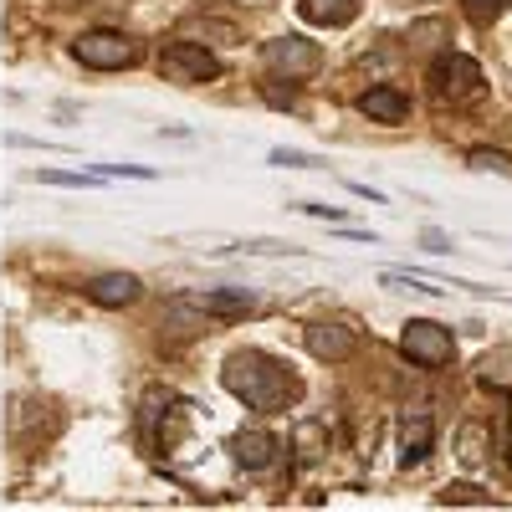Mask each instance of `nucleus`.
Returning <instances> with one entry per match:
<instances>
[{"label":"nucleus","instance_id":"1","mask_svg":"<svg viewBox=\"0 0 512 512\" xmlns=\"http://www.w3.org/2000/svg\"><path fill=\"white\" fill-rule=\"evenodd\" d=\"M221 379H226V390H231L246 410H262V415L287 410V405H292V395H297L292 369H287L282 359L262 354V349H241V354H231Z\"/></svg>","mask_w":512,"mask_h":512},{"label":"nucleus","instance_id":"2","mask_svg":"<svg viewBox=\"0 0 512 512\" xmlns=\"http://www.w3.org/2000/svg\"><path fill=\"white\" fill-rule=\"evenodd\" d=\"M72 57H77L82 67H93V72H123V67L139 62V47H134L123 31L98 26V31H82V36L72 41Z\"/></svg>","mask_w":512,"mask_h":512},{"label":"nucleus","instance_id":"3","mask_svg":"<svg viewBox=\"0 0 512 512\" xmlns=\"http://www.w3.org/2000/svg\"><path fill=\"white\" fill-rule=\"evenodd\" d=\"M400 349H405V359L420 364V369H446L451 354H456V338H451V328L436 323V318H410L405 333H400Z\"/></svg>","mask_w":512,"mask_h":512},{"label":"nucleus","instance_id":"4","mask_svg":"<svg viewBox=\"0 0 512 512\" xmlns=\"http://www.w3.org/2000/svg\"><path fill=\"white\" fill-rule=\"evenodd\" d=\"M159 72L169 82H180V88H195V82L221 77V57L205 52L200 41H169V47H159Z\"/></svg>","mask_w":512,"mask_h":512},{"label":"nucleus","instance_id":"5","mask_svg":"<svg viewBox=\"0 0 512 512\" xmlns=\"http://www.w3.org/2000/svg\"><path fill=\"white\" fill-rule=\"evenodd\" d=\"M431 93L441 103H466V98H477L482 93V67L472 57H461V52H441L431 62Z\"/></svg>","mask_w":512,"mask_h":512},{"label":"nucleus","instance_id":"6","mask_svg":"<svg viewBox=\"0 0 512 512\" xmlns=\"http://www.w3.org/2000/svg\"><path fill=\"white\" fill-rule=\"evenodd\" d=\"M262 57H267V67H272L277 77H287V82H303V77H313V72L323 67L318 41H308V36H272Z\"/></svg>","mask_w":512,"mask_h":512},{"label":"nucleus","instance_id":"7","mask_svg":"<svg viewBox=\"0 0 512 512\" xmlns=\"http://www.w3.org/2000/svg\"><path fill=\"white\" fill-rule=\"evenodd\" d=\"M436 446V420L431 410H405L400 420V466H420Z\"/></svg>","mask_w":512,"mask_h":512},{"label":"nucleus","instance_id":"8","mask_svg":"<svg viewBox=\"0 0 512 512\" xmlns=\"http://www.w3.org/2000/svg\"><path fill=\"white\" fill-rule=\"evenodd\" d=\"M82 292H88V303H98V308H128V303H139L144 282H139L134 272H103V277H93Z\"/></svg>","mask_w":512,"mask_h":512},{"label":"nucleus","instance_id":"9","mask_svg":"<svg viewBox=\"0 0 512 512\" xmlns=\"http://www.w3.org/2000/svg\"><path fill=\"white\" fill-rule=\"evenodd\" d=\"M354 349H359V338H354V328H344V323H313V328H308V354L323 359V364L354 359Z\"/></svg>","mask_w":512,"mask_h":512},{"label":"nucleus","instance_id":"10","mask_svg":"<svg viewBox=\"0 0 512 512\" xmlns=\"http://www.w3.org/2000/svg\"><path fill=\"white\" fill-rule=\"evenodd\" d=\"M359 113H364L369 123H405V118H410V93L395 88V82H379V88H369V93L359 98Z\"/></svg>","mask_w":512,"mask_h":512},{"label":"nucleus","instance_id":"11","mask_svg":"<svg viewBox=\"0 0 512 512\" xmlns=\"http://www.w3.org/2000/svg\"><path fill=\"white\" fill-rule=\"evenodd\" d=\"M195 308L200 313H216V318H246L256 308V297L246 287H210V292L195 297Z\"/></svg>","mask_w":512,"mask_h":512},{"label":"nucleus","instance_id":"12","mask_svg":"<svg viewBox=\"0 0 512 512\" xmlns=\"http://www.w3.org/2000/svg\"><path fill=\"white\" fill-rule=\"evenodd\" d=\"M231 451H236V461L246 466V472H267L282 446H277V436H267V431H241V436L231 441Z\"/></svg>","mask_w":512,"mask_h":512},{"label":"nucleus","instance_id":"13","mask_svg":"<svg viewBox=\"0 0 512 512\" xmlns=\"http://www.w3.org/2000/svg\"><path fill=\"white\" fill-rule=\"evenodd\" d=\"M297 11L313 26H349L359 16V0H297Z\"/></svg>","mask_w":512,"mask_h":512},{"label":"nucleus","instance_id":"14","mask_svg":"<svg viewBox=\"0 0 512 512\" xmlns=\"http://www.w3.org/2000/svg\"><path fill=\"white\" fill-rule=\"evenodd\" d=\"M41 185H67V190H98L103 175H67V169H36Z\"/></svg>","mask_w":512,"mask_h":512},{"label":"nucleus","instance_id":"15","mask_svg":"<svg viewBox=\"0 0 512 512\" xmlns=\"http://www.w3.org/2000/svg\"><path fill=\"white\" fill-rule=\"evenodd\" d=\"M472 169H497V175H512V154H502V149H472Z\"/></svg>","mask_w":512,"mask_h":512},{"label":"nucleus","instance_id":"16","mask_svg":"<svg viewBox=\"0 0 512 512\" xmlns=\"http://www.w3.org/2000/svg\"><path fill=\"white\" fill-rule=\"evenodd\" d=\"M272 164H277V169H313L318 159L303 154V149H272Z\"/></svg>","mask_w":512,"mask_h":512},{"label":"nucleus","instance_id":"17","mask_svg":"<svg viewBox=\"0 0 512 512\" xmlns=\"http://www.w3.org/2000/svg\"><path fill=\"white\" fill-rule=\"evenodd\" d=\"M461 6L472 11V16H502V11L512 6V0H461Z\"/></svg>","mask_w":512,"mask_h":512},{"label":"nucleus","instance_id":"18","mask_svg":"<svg viewBox=\"0 0 512 512\" xmlns=\"http://www.w3.org/2000/svg\"><path fill=\"white\" fill-rule=\"evenodd\" d=\"M446 502H487L477 487H446Z\"/></svg>","mask_w":512,"mask_h":512},{"label":"nucleus","instance_id":"19","mask_svg":"<svg viewBox=\"0 0 512 512\" xmlns=\"http://www.w3.org/2000/svg\"><path fill=\"white\" fill-rule=\"evenodd\" d=\"M303 210L318 216V221H344V210H338V205H303Z\"/></svg>","mask_w":512,"mask_h":512},{"label":"nucleus","instance_id":"20","mask_svg":"<svg viewBox=\"0 0 512 512\" xmlns=\"http://www.w3.org/2000/svg\"><path fill=\"white\" fill-rule=\"evenodd\" d=\"M420 241H425V251H451V236L446 231H425Z\"/></svg>","mask_w":512,"mask_h":512}]
</instances>
